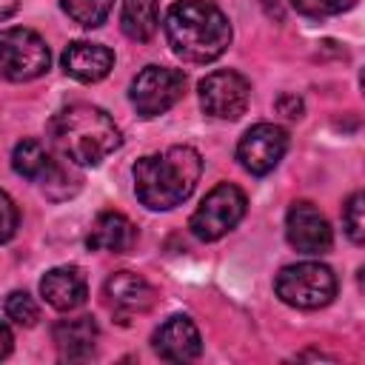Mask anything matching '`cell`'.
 <instances>
[{"mask_svg": "<svg viewBox=\"0 0 365 365\" xmlns=\"http://www.w3.org/2000/svg\"><path fill=\"white\" fill-rule=\"evenodd\" d=\"M274 291L285 305L314 311L336 297V274L322 262H294L279 268Z\"/></svg>", "mask_w": 365, "mask_h": 365, "instance_id": "4", "label": "cell"}, {"mask_svg": "<svg viewBox=\"0 0 365 365\" xmlns=\"http://www.w3.org/2000/svg\"><path fill=\"white\" fill-rule=\"evenodd\" d=\"M51 339L63 359H86V356H91L94 342H97V322H94V317L60 319L51 328Z\"/></svg>", "mask_w": 365, "mask_h": 365, "instance_id": "16", "label": "cell"}, {"mask_svg": "<svg viewBox=\"0 0 365 365\" xmlns=\"http://www.w3.org/2000/svg\"><path fill=\"white\" fill-rule=\"evenodd\" d=\"M51 165H54V157L46 151V145L40 140H31V137L20 140L11 151V168L26 180L40 182L51 171Z\"/></svg>", "mask_w": 365, "mask_h": 365, "instance_id": "18", "label": "cell"}, {"mask_svg": "<svg viewBox=\"0 0 365 365\" xmlns=\"http://www.w3.org/2000/svg\"><path fill=\"white\" fill-rule=\"evenodd\" d=\"M134 240H137V228L120 211H103V214H97V220L91 222V231L86 237L88 248H94V251H111V254H125L134 245Z\"/></svg>", "mask_w": 365, "mask_h": 365, "instance_id": "15", "label": "cell"}, {"mask_svg": "<svg viewBox=\"0 0 365 365\" xmlns=\"http://www.w3.org/2000/svg\"><path fill=\"white\" fill-rule=\"evenodd\" d=\"M277 108H279L285 117H291V120L302 117V100H299L297 94H282V97L277 100Z\"/></svg>", "mask_w": 365, "mask_h": 365, "instance_id": "25", "label": "cell"}, {"mask_svg": "<svg viewBox=\"0 0 365 365\" xmlns=\"http://www.w3.org/2000/svg\"><path fill=\"white\" fill-rule=\"evenodd\" d=\"M54 148L77 165H100L123 143L117 123L91 103H71L60 108L48 123Z\"/></svg>", "mask_w": 365, "mask_h": 365, "instance_id": "3", "label": "cell"}, {"mask_svg": "<svg viewBox=\"0 0 365 365\" xmlns=\"http://www.w3.org/2000/svg\"><path fill=\"white\" fill-rule=\"evenodd\" d=\"M6 317L23 328H31L40 319V308L29 291H11L6 297Z\"/></svg>", "mask_w": 365, "mask_h": 365, "instance_id": "22", "label": "cell"}, {"mask_svg": "<svg viewBox=\"0 0 365 365\" xmlns=\"http://www.w3.org/2000/svg\"><path fill=\"white\" fill-rule=\"evenodd\" d=\"M248 100H251V83L240 71L222 68L200 80V106L208 117L237 120L245 114Z\"/></svg>", "mask_w": 365, "mask_h": 365, "instance_id": "8", "label": "cell"}, {"mask_svg": "<svg viewBox=\"0 0 365 365\" xmlns=\"http://www.w3.org/2000/svg\"><path fill=\"white\" fill-rule=\"evenodd\" d=\"M17 222H20V214H17V205L11 202V197L6 191H0V242H9L17 231Z\"/></svg>", "mask_w": 365, "mask_h": 365, "instance_id": "24", "label": "cell"}, {"mask_svg": "<svg viewBox=\"0 0 365 365\" xmlns=\"http://www.w3.org/2000/svg\"><path fill=\"white\" fill-rule=\"evenodd\" d=\"M40 294L54 311H74L86 302L88 285L86 274L77 265H57L43 274L40 279Z\"/></svg>", "mask_w": 365, "mask_h": 365, "instance_id": "13", "label": "cell"}, {"mask_svg": "<svg viewBox=\"0 0 365 365\" xmlns=\"http://www.w3.org/2000/svg\"><path fill=\"white\" fill-rule=\"evenodd\" d=\"M60 6L83 29H97V26L106 23L114 0H60Z\"/></svg>", "mask_w": 365, "mask_h": 365, "instance_id": "19", "label": "cell"}, {"mask_svg": "<svg viewBox=\"0 0 365 365\" xmlns=\"http://www.w3.org/2000/svg\"><path fill=\"white\" fill-rule=\"evenodd\" d=\"M285 237H288L291 248H297L299 254H325L331 248V242H334L328 220L308 200H299V202H294L288 208V214H285Z\"/></svg>", "mask_w": 365, "mask_h": 365, "instance_id": "10", "label": "cell"}, {"mask_svg": "<svg viewBox=\"0 0 365 365\" xmlns=\"http://www.w3.org/2000/svg\"><path fill=\"white\" fill-rule=\"evenodd\" d=\"M114 66V51L108 46L100 43H88V40H74L66 46L63 51V68L68 77L80 80V83H97L103 80Z\"/></svg>", "mask_w": 365, "mask_h": 365, "instance_id": "14", "label": "cell"}, {"mask_svg": "<svg viewBox=\"0 0 365 365\" xmlns=\"http://www.w3.org/2000/svg\"><path fill=\"white\" fill-rule=\"evenodd\" d=\"M17 6H20V0H0V23L9 20L17 11Z\"/></svg>", "mask_w": 365, "mask_h": 365, "instance_id": "27", "label": "cell"}, {"mask_svg": "<svg viewBox=\"0 0 365 365\" xmlns=\"http://www.w3.org/2000/svg\"><path fill=\"white\" fill-rule=\"evenodd\" d=\"M165 40L185 63H214L231 43L228 17L208 0H180L165 11Z\"/></svg>", "mask_w": 365, "mask_h": 365, "instance_id": "2", "label": "cell"}, {"mask_svg": "<svg viewBox=\"0 0 365 365\" xmlns=\"http://www.w3.org/2000/svg\"><path fill=\"white\" fill-rule=\"evenodd\" d=\"M40 185H43L46 197H51V200H68V197L77 194V188H80V177H77L66 163L54 160L51 171L40 180Z\"/></svg>", "mask_w": 365, "mask_h": 365, "instance_id": "20", "label": "cell"}, {"mask_svg": "<svg viewBox=\"0 0 365 365\" xmlns=\"http://www.w3.org/2000/svg\"><path fill=\"white\" fill-rule=\"evenodd\" d=\"M160 26V9L157 0H123V11H120V29L128 40L145 43L154 37Z\"/></svg>", "mask_w": 365, "mask_h": 365, "instance_id": "17", "label": "cell"}, {"mask_svg": "<svg viewBox=\"0 0 365 365\" xmlns=\"http://www.w3.org/2000/svg\"><path fill=\"white\" fill-rule=\"evenodd\" d=\"M185 94V74L168 66H145L128 88V100L143 120L165 114Z\"/></svg>", "mask_w": 365, "mask_h": 365, "instance_id": "7", "label": "cell"}, {"mask_svg": "<svg viewBox=\"0 0 365 365\" xmlns=\"http://www.w3.org/2000/svg\"><path fill=\"white\" fill-rule=\"evenodd\" d=\"M134 194L151 211L182 205L202 174V157L191 145H171L160 154H145L134 163Z\"/></svg>", "mask_w": 365, "mask_h": 365, "instance_id": "1", "label": "cell"}, {"mask_svg": "<svg viewBox=\"0 0 365 365\" xmlns=\"http://www.w3.org/2000/svg\"><path fill=\"white\" fill-rule=\"evenodd\" d=\"M285 151H288V131L274 123H257L242 134L237 145V160L248 174L262 177L279 165Z\"/></svg>", "mask_w": 365, "mask_h": 365, "instance_id": "9", "label": "cell"}, {"mask_svg": "<svg viewBox=\"0 0 365 365\" xmlns=\"http://www.w3.org/2000/svg\"><path fill=\"white\" fill-rule=\"evenodd\" d=\"M51 54L46 40L31 29H3L0 31V74L11 83H29L48 71Z\"/></svg>", "mask_w": 365, "mask_h": 365, "instance_id": "5", "label": "cell"}, {"mask_svg": "<svg viewBox=\"0 0 365 365\" xmlns=\"http://www.w3.org/2000/svg\"><path fill=\"white\" fill-rule=\"evenodd\" d=\"M291 6L305 17H331L356 6V0H291Z\"/></svg>", "mask_w": 365, "mask_h": 365, "instance_id": "23", "label": "cell"}, {"mask_svg": "<svg viewBox=\"0 0 365 365\" xmlns=\"http://www.w3.org/2000/svg\"><path fill=\"white\" fill-rule=\"evenodd\" d=\"M151 348L165 362H191L202 354V339L191 317L174 314L168 317L151 336Z\"/></svg>", "mask_w": 365, "mask_h": 365, "instance_id": "12", "label": "cell"}, {"mask_svg": "<svg viewBox=\"0 0 365 365\" xmlns=\"http://www.w3.org/2000/svg\"><path fill=\"white\" fill-rule=\"evenodd\" d=\"M11 345H14V336H11L9 325L0 322V359H6V356L11 354Z\"/></svg>", "mask_w": 365, "mask_h": 365, "instance_id": "26", "label": "cell"}, {"mask_svg": "<svg viewBox=\"0 0 365 365\" xmlns=\"http://www.w3.org/2000/svg\"><path fill=\"white\" fill-rule=\"evenodd\" d=\"M245 205H248V200L234 182H220L202 197V202L197 205V211L188 220V228L197 240L214 242V240L225 237L245 217Z\"/></svg>", "mask_w": 365, "mask_h": 365, "instance_id": "6", "label": "cell"}, {"mask_svg": "<svg viewBox=\"0 0 365 365\" xmlns=\"http://www.w3.org/2000/svg\"><path fill=\"white\" fill-rule=\"evenodd\" d=\"M342 225H345V234L351 237V242H356V245L365 242V197H362V191H354L345 200Z\"/></svg>", "mask_w": 365, "mask_h": 365, "instance_id": "21", "label": "cell"}, {"mask_svg": "<svg viewBox=\"0 0 365 365\" xmlns=\"http://www.w3.org/2000/svg\"><path fill=\"white\" fill-rule=\"evenodd\" d=\"M103 297H106V305L117 317L145 314L157 302L154 285L145 277L134 274V271H117V274H111L106 279V285H103Z\"/></svg>", "mask_w": 365, "mask_h": 365, "instance_id": "11", "label": "cell"}]
</instances>
